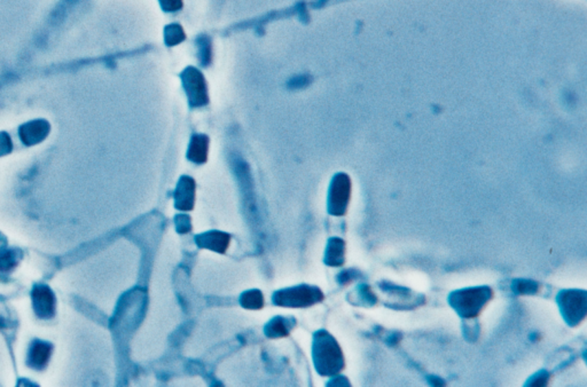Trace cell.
Returning <instances> with one entry per match:
<instances>
[{"label":"cell","instance_id":"cell-1","mask_svg":"<svg viewBox=\"0 0 587 387\" xmlns=\"http://www.w3.org/2000/svg\"><path fill=\"white\" fill-rule=\"evenodd\" d=\"M312 357L317 373L322 377L337 376L346 366L341 346L326 330L315 332L312 342Z\"/></svg>","mask_w":587,"mask_h":387},{"label":"cell","instance_id":"cell-2","mask_svg":"<svg viewBox=\"0 0 587 387\" xmlns=\"http://www.w3.org/2000/svg\"><path fill=\"white\" fill-rule=\"evenodd\" d=\"M494 297V291L487 285L465 288L449 294L450 306L461 318H475Z\"/></svg>","mask_w":587,"mask_h":387},{"label":"cell","instance_id":"cell-3","mask_svg":"<svg viewBox=\"0 0 587 387\" xmlns=\"http://www.w3.org/2000/svg\"><path fill=\"white\" fill-rule=\"evenodd\" d=\"M325 299L324 292L318 287L301 284L287 288L273 294L272 301L276 306L289 308H307L319 304Z\"/></svg>","mask_w":587,"mask_h":387},{"label":"cell","instance_id":"cell-4","mask_svg":"<svg viewBox=\"0 0 587 387\" xmlns=\"http://www.w3.org/2000/svg\"><path fill=\"white\" fill-rule=\"evenodd\" d=\"M556 303L563 320L569 327H577L586 316L587 292L585 290H561L556 296Z\"/></svg>","mask_w":587,"mask_h":387},{"label":"cell","instance_id":"cell-5","mask_svg":"<svg viewBox=\"0 0 587 387\" xmlns=\"http://www.w3.org/2000/svg\"><path fill=\"white\" fill-rule=\"evenodd\" d=\"M350 190H351V183H350L349 176L344 173L336 174L329 188V215H336V217L346 215V209L349 204Z\"/></svg>","mask_w":587,"mask_h":387},{"label":"cell","instance_id":"cell-6","mask_svg":"<svg viewBox=\"0 0 587 387\" xmlns=\"http://www.w3.org/2000/svg\"><path fill=\"white\" fill-rule=\"evenodd\" d=\"M32 307L35 314L43 320H49L56 315V299L47 285L37 284L32 289Z\"/></svg>","mask_w":587,"mask_h":387},{"label":"cell","instance_id":"cell-7","mask_svg":"<svg viewBox=\"0 0 587 387\" xmlns=\"http://www.w3.org/2000/svg\"><path fill=\"white\" fill-rule=\"evenodd\" d=\"M184 84L192 106H203L208 102L207 86L202 73L190 68L183 73Z\"/></svg>","mask_w":587,"mask_h":387},{"label":"cell","instance_id":"cell-8","mask_svg":"<svg viewBox=\"0 0 587 387\" xmlns=\"http://www.w3.org/2000/svg\"><path fill=\"white\" fill-rule=\"evenodd\" d=\"M194 203H195V181L190 176H181L175 193V207L179 211H192Z\"/></svg>","mask_w":587,"mask_h":387},{"label":"cell","instance_id":"cell-9","mask_svg":"<svg viewBox=\"0 0 587 387\" xmlns=\"http://www.w3.org/2000/svg\"><path fill=\"white\" fill-rule=\"evenodd\" d=\"M195 243L201 249L211 250L214 253L224 255L231 243V235L219 231H210L195 236Z\"/></svg>","mask_w":587,"mask_h":387},{"label":"cell","instance_id":"cell-10","mask_svg":"<svg viewBox=\"0 0 587 387\" xmlns=\"http://www.w3.org/2000/svg\"><path fill=\"white\" fill-rule=\"evenodd\" d=\"M53 346L43 340H34L30 345L27 363L32 369L43 370L52 355Z\"/></svg>","mask_w":587,"mask_h":387},{"label":"cell","instance_id":"cell-11","mask_svg":"<svg viewBox=\"0 0 587 387\" xmlns=\"http://www.w3.org/2000/svg\"><path fill=\"white\" fill-rule=\"evenodd\" d=\"M19 133L25 145H37L49 135V124L46 121H32L22 125Z\"/></svg>","mask_w":587,"mask_h":387},{"label":"cell","instance_id":"cell-12","mask_svg":"<svg viewBox=\"0 0 587 387\" xmlns=\"http://www.w3.org/2000/svg\"><path fill=\"white\" fill-rule=\"evenodd\" d=\"M324 263L329 267H341L346 263V242L339 237L329 239Z\"/></svg>","mask_w":587,"mask_h":387},{"label":"cell","instance_id":"cell-13","mask_svg":"<svg viewBox=\"0 0 587 387\" xmlns=\"http://www.w3.org/2000/svg\"><path fill=\"white\" fill-rule=\"evenodd\" d=\"M296 325L294 318H283V316H276L269 320L264 327V333L267 338L278 339L285 338L289 336L290 331Z\"/></svg>","mask_w":587,"mask_h":387},{"label":"cell","instance_id":"cell-14","mask_svg":"<svg viewBox=\"0 0 587 387\" xmlns=\"http://www.w3.org/2000/svg\"><path fill=\"white\" fill-rule=\"evenodd\" d=\"M208 145H209V139L207 135H194L188 147L187 159L195 164H203L207 162Z\"/></svg>","mask_w":587,"mask_h":387},{"label":"cell","instance_id":"cell-15","mask_svg":"<svg viewBox=\"0 0 587 387\" xmlns=\"http://www.w3.org/2000/svg\"><path fill=\"white\" fill-rule=\"evenodd\" d=\"M240 305L245 309L250 311H259L264 307V297L262 291L257 289L245 291L240 296Z\"/></svg>","mask_w":587,"mask_h":387},{"label":"cell","instance_id":"cell-16","mask_svg":"<svg viewBox=\"0 0 587 387\" xmlns=\"http://www.w3.org/2000/svg\"><path fill=\"white\" fill-rule=\"evenodd\" d=\"M22 253L18 249H8L0 251V272H10L18 266Z\"/></svg>","mask_w":587,"mask_h":387},{"label":"cell","instance_id":"cell-17","mask_svg":"<svg viewBox=\"0 0 587 387\" xmlns=\"http://www.w3.org/2000/svg\"><path fill=\"white\" fill-rule=\"evenodd\" d=\"M540 289L538 282L532 280H515L511 283V290L516 294H535Z\"/></svg>","mask_w":587,"mask_h":387},{"label":"cell","instance_id":"cell-18","mask_svg":"<svg viewBox=\"0 0 587 387\" xmlns=\"http://www.w3.org/2000/svg\"><path fill=\"white\" fill-rule=\"evenodd\" d=\"M549 380V373L546 370H540L538 373H535L533 376L530 377L525 386H546Z\"/></svg>","mask_w":587,"mask_h":387},{"label":"cell","instance_id":"cell-19","mask_svg":"<svg viewBox=\"0 0 587 387\" xmlns=\"http://www.w3.org/2000/svg\"><path fill=\"white\" fill-rule=\"evenodd\" d=\"M357 291H358V294H359L360 297H362V301L365 303V306H373V305L377 304V298L374 296L373 292L370 291V288L366 284H363V285H359V287L357 288Z\"/></svg>","mask_w":587,"mask_h":387},{"label":"cell","instance_id":"cell-20","mask_svg":"<svg viewBox=\"0 0 587 387\" xmlns=\"http://www.w3.org/2000/svg\"><path fill=\"white\" fill-rule=\"evenodd\" d=\"M184 37L185 36H184L183 30L178 25H171V27L166 29V42H168L169 45H173V44L181 42Z\"/></svg>","mask_w":587,"mask_h":387},{"label":"cell","instance_id":"cell-21","mask_svg":"<svg viewBox=\"0 0 587 387\" xmlns=\"http://www.w3.org/2000/svg\"><path fill=\"white\" fill-rule=\"evenodd\" d=\"M176 228L177 233H179V234L190 233L192 231V224H190V217L186 215H177Z\"/></svg>","mask_w":587,"mask_h":387},{"label":"cell","instance_id":"cell-22","mask_svg":"<svg viewBox=\"0 0 587 387\" xmlns=\"http://www.w3.org/2000/svg\"><path fill=\"white\" fill-rule=\"evenodd\" d=\"M12 152L11 137L8 133H0V156H5Z\"/></svg>","mask_w":587,"mask_h":387},{"label":"cell","instance_id":"cell-23","mask_svg":"<svg viewBox=\"0 0 587 387\" xmlns=\"http://www.w3.org/2000/svg\"><path fill=\"white\" fill-rule=\"evenodd\" d=\"M164 11H178L181 8V0H159Z\"/></svg>","mask_w":587,"mask_h":387},{"label":"cell","instance_id":"cell-24","mask_svg":"<svg viewBox=\"0 0 587 387\" xmlns=\"http://www.w3.org/2000/svg\"><path fill=\"white\" fill-rule=\"evenodd\" d=\"M335 377V379L331 380V382L327 384L329 386H350V382L349 380L346 379V377Z\"/></svg>","mask_w":587,"mask_h":387},{"label":"cell","instance_id":"cell-25","mask_svg":"<svg viewBox=\"0 0 587 387\" xmlns=\"http://www.w3.org/2000/svg\"><path fill=\"white\" fill-rule=\"evenodd\" d=\"M351 273H353V270H346V272L339 274V282H341L342 284H346L350 281H353V277H351Z\"/></svg>","mask_w":587,"mask_h":387},{"label":"cell","instance_id":"cell-26","mask_svg":"<svg viewBox=\"0 0 587 387\" xmlns=\"http://www.w3.org/2000/svg\"><path fill=\"white\" fill-rule=\"evenodd\" d=\"M429 383L434 385V386H439V385H442L444 386L445 385V382L444 380L441 379L439 377L432 376V378H429Z\"/></svg>","mask_w":587,"mask_h":387},{"label":"cell","instance_id":"cell-27","mask_svg":"<svg viewBox=\"0 0 587 387\" xmlns=\"http://www.w3.org/2000/svg\"><path fill=\"white\" fill-rule=\"evenodd\" d=\"M6 246H8V239L0 233V249H4Z\"/></svg>","mask_w":587,"mask_h":387}]
</instances>
